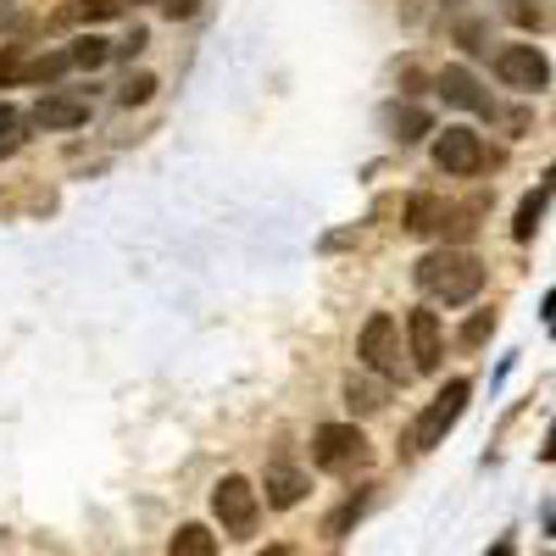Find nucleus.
Returning a JSON list of instances; mask_svg holds the SVG:
<instances>
[{
	"mask_svg": "<svg viewBox=\"0 0 556 556\" xmlns=\"http://www.w3.org/2000/svg\"><path fill=\"white\" fill-rule=\"evenodd\" d=\"M417 285L445 306H468L484 290V262L473 251H429L417 262Z\"/></svg>",
	"mask_w": 556,
	"mask_h": 556,
	"instance_id": "1",
	"label": "nucleus"
},
{
	"mask_svg": "<svg viewBox=\"0 0 556 556\" xmlns=\"http://www.w3.org/2000/svg\"><path fill=\"white\" fill-rule=\"evenodd\" d=\"M468 395H473L468 379H451L424 412H417V424H412V451H434V445H445V434L456 429V417L468 412Z\"/></svg>",
	"mask_w": 556,
	"mask_h": 556,
	"instance_id": "2",
	"label": "nucleus"
},
{
	"mask_svg": "<svg viewBox=\"0 0 556 556\" xmlns=\"http://www.w3.org/2000/svg\"><path fill=\"white\" fill-rule=\"evenodd\" d=\"M367 434L356 429V424H323L317 434H312V462L323 473H356V468H367Z\"/></svg>",
	"mask_w": 556,
	"mask_h": 556,
	"instance_id": "3",
	"label": "nucleus"
},
{
	"mask_svg": "<svg viewBox=\"0 0 556 556\" xmlns=\"http://www.w3.org/2000/svg\"><path fill=\"white\" fill-rule=\"evenodd\" d=\"M212 513H217L223 534L245 540V534H256V518H262V495L251 490V479L228 473V479H223V484L212 490Z\"/></svg>",
	"mask_w": 556,
	"mask_h": 556,
	"instance_id": "4",
	"label": "nucleus"
},
{
	"mask_svg": "<svg viewBox=\"0 0 556 556\" xmlns=\"http://www.w3.org/2000/svg\"><path fill=\"white\" fill-rule=\"evenodd\" d=\"M356 351H362V367H374L379 379H406V374H412V367H401V329H395L390 312H374V317H367V329H362Z\"/></svg>",
	"mask_w": 556,
	"mask_h": 556,
	"instance_id": "5",
	"label": "nucleus"
},
{
	"mask_svg": "<svg viewBox=\"0 0 556 556\" xmlns=\"http://www.w3.org/2000/svg\"><path fill=\"white\" fill-rule=\"evenodd\" d=\"M495 78L518 96H540L551 84V62L540 56V45H501L495 51Z\"/></svg>",
	"mask_w": 556,
	"mask_h": 556,
	"instance_id": "6",
	"label": "nucleus"
},
{
	"mask_svg": "<svg viewBox=\"0 0 556 556\" xmlns=\"http://www.w3.org/2000/svg\"><path fill=\"white\" fill-rule=\"evenodd\" d=\"M484 162H490V151L473 128H445L434 139V167L451 178H473V173H484Z\"/></svg>",
	"mask_w": 556,
	"mask_h": 556,
	"instance_id": "7",
	"label": "nucleus"
},
{
	"mask_svg": "<svg viewBox=\"0 0 556 556\" xmlns=\"http://www.w3.org/2000/svg\"><path fill=\"white\" fill-rule=\"evenodd\" d=\"M406 340H412V367L417 374H434L440 356H445V334H440V317L429 306L406 312Z\"/></svg>",
	"mask_w": 556,
	"mask_h": 556,
	"instance_id": "8",
	"label": "nucleus"
},
{
	"mask_svg": "<svg viewBox=\"0 0 556 556\" xmlns=\"http://www.w3.org/2000/svg\"><path fill=\"white\" fill-rule=\"evenodd\" d=\"M434 89L445 96V106H462V112H490V96L479 89V78L468 67H440Z\"/></svg>",
	"mask_w": 556,
	"mask_h": 556,
	"instance_id": "9",
	"label": "nucleus"
},
{
	"mask_svg": "<svg viewBox=\"0 0 556 556\" xmlns=\"http://www.w3.org/2000/svg\"><path fill=\"white\" fill-rule=\"evenodd\" d=\"M262 490H267V506H295V501L306 495V473H301V468H290L285 456H273V462H267Z\"/></svg>",
	"mask_w": 556,
	"mask_h": 556,
	"instance_id": "10",
	"label": "nucleus"
},
{
	"mask_svg": "<svg viewBox=\"0 0 556 556\" xmlns=\"http://www.w3.org/2000/svg\"><path fill=\"white\" fill-rule=\"evenodd\" d=\"M34 123L39 128H78V123H89V101L84 96H39Z\"/></svg>",
	"mask_w": 556,
	"mask_h": 556,
	"instance_id": "11",
	"label": "nucleus"
},
{
	"mask_svg": "<svg viewBox=\"0 0 556 556\" xmlns=\"http://www.w3.org/2000/svg\"><path fill=\"white\" fill-rule=\"evenodd\" d=\"M445 217H451V212H445L440 195H412V201H406V228H412V235H424V240L440 235Z\"/></svg>",
	"mask_w": 556,
	"mask_h": 556,
	"instance_id": "12",
	"label": "nucleus"
},
{
	"mask_svg": "<svg viewBox=\"0 0 556 556\" xmlns=\"http://www.w3.org/2000/svg\"><path fill=\"white\" fill-rule=\"evenodd\" d=\"M556 195V167L540 178V190L518 206V223H513V240H534V228H540V212H545V201Z\"/></svg>",
	"mask_w": 556,
	"mask_h": 556,
	"instance_id": "13",
	"label": "nucleus"
},
{
	"mask_svg": "<svg viewBox=\"0 0 556 556\" xmlns=\"http://www.w3.org/2000/svg\"><path fill=\"white\" fill-rule=\"evenodd\" d=\"M167 556H217V534L201 529V523H184L167 545Z\"/></svg>",
	"mask_w": 556,
	"mask_h": 556,
	"instance_id": "14",
	"label": "nucleus"
},
{
	"mask_svg": "<svg viewBox=\"0 0 556 556\" xmlns=\"http://www.w3.org/2000/svg\"><path fill=\"white\" fill-rule=\"evenodd\" d=\"M67 56H73V67L96 73V67H106V62H112V39H101V34H84V39H73V45H67Z\"/></svg>",
	"mask_w": 556,
	"mask_h": 556,
	"instance_id": "15",
	"label": "nucleus"
},
{
	"mask_svg": "<svg viewBox=\"0 0 556 556\" xmlns=\"http://www.w3.org/2000/svg\"><path fill=\"white\" fill-rule=\"evenodd\" d=\"M67 67H73V56H67V51H51V56L23 62V67H17V78H28V84H56Z\"/></svg>",
	"mask_w": 556,
	"mask_h": 556,
	"instance_id": "16",
	"label": "nucleus"
},
{
	"mask_svg": "<svg viewBox=\"0 0 556 556\" xmlns=\"http://www.w3.org/2000/svg\"><path fill=\"white\" fill-rule=\"evenodd\" d=\"M390 128H395V139H401V146H412V139L434 134V117H429L424 106H401V112L390 117Z\"/></svg>",
	"mask_w": 556,
	"mask_h": 556,
	"instance_id": "17",
	"label": "nucleus"
},
{
	"mask_svg": "<svg viewBox=\"0 0 556 556\" xmlns=\"http://www.w3.org/2000/svg\"><path fill=\"white\" fill-rule=\"evenodd\" d=\"M345 401H351V412H384L390 390L384 384H367V379H345Z\"/></svg>",
	"mask_w": 556,
	"mask_h": 556,
	"instance_id": "18",
	"label": "nucleus"
},
{
	"mask_svg": "<svg viewBox=\"0 0 556 556\" xmlns=\"http://www.w3.org/2000/svg\"><path fill=\"white\" fill-rule=\"evenodd\" d=\"M23 117H17V106L12 101H0V156H17L23 151Z\"/></svg>",
	"mask_w": 556,
	"mask_h": 556,
	"instance_id": "19",
	"label": "nucleus"
},
{
	"mask_svg": "<svg viewBox=\"0 0 556 556\" xmlns=\"http://www.w3.org/2000/svg\"><path fill=\"white\" fill-rule=\"evenodd\" d=\"M151 96H156V78L151 73H128L123 89H117V106H146Z\"/></svg>",
	"mask_w": 556,
	"mask_h": 556,
	"instance_id": "20",
	"label": "nucleus"
},
{
	"mask_svg": "<svg viewBox=\"0 0 556 556\" xmlns=\"http://www.w3.org/2000/svg\"><path fill=\"white\" fill-rule=\"evenodd\" d=\"M117 12H123V0H78V7H73L78 23H106V17H117Z\"/></svg>",
	"mask_w": 556,
	"mask_h": 556,
	"instance_id": "21",
	"label": "nucleus"
},
{
	"mask_svg": "<svg viewBox=\"0 0 556 556\" xmlns=\"http://www.w3.org/2000/svg\"><path fill=\"white\" fill-rule=\"evenodd\" d=\"M490 329H495V312H473V317H468V329H462V345L479 351V345L490 340Z\"/></svg>",
	"mask_w": 556,
	"mask_h": 556,
	"instance_id": "22",
	"label": "nucleus"
},
{
	"mask_svg": "<svg viewBox=\"0 0 556 556\" xmlns=\"http://www.w3.org/2000/svg\"><path fill=\"white\" fill-rule=\"evenodd\" d=\"M362 506H367V495H356V501H345V506H340V513L329 518V534H345V529H351V523L362 518Z\"/></svg>",
	"mask_w": 556,
	"mask_h": 556,
	"instance_id": "23",
	"label": "nucleus"
},
{
	"mask_svg": "<svg viewBox=\"0 0 556 556\" xmlns=\"http://www.w3.org/2000/svg\"><path fill=\"white\" fill-rule=\"evenodd\" d=\"M146 45H151V34H146V28H134V34H128L123 45H112V56H117V62H123V56H139V51H146Z\"/></svg>",
	"mask_w": 556,
	"mask_h": 556,
	"instance_id": "24",
	"label": "nucleus"
},
{
	"mask_svg": "<svg viewBox=\"0 0 556 556\" xmlns=\"http://www.w3.org/2000/svg\"><path fill=\"white\" fill-rule=\"evenodd\" d=\"M195 12H201V0H162V17H173V23L178 17H195Z\"/></svg>",
	"mask_w": 556,
	"mask_h": 556,
	"instance_id": "25",
	"label": "nucleus"
},
{
	"mask_svg": "<svg viewBox=\"0 0 556 556\" xmlns=\"http://www.w3.org/2000/svg\"><path fill=\"white\" fill-rule=\"evenodd\" d=\"M506 12H513V23H523V28H540V12L529 7V0H513Z\"/></svg>",
	"mask_w": 556,
	"mask_h": 556,
	"instance_id": "26",
	"label": "nucleus"
},
{
	"mask_svg": "<svg viewBox=\"0 0 556 556\" xmlns=\"http://www.w3.org/2000/svg\"><path fill=\"white\" fill-rule=\"evenodd\" d=\"M545 329L556 334V290H551V301H545Z\"/></svg>",
	"mask_w": 556,
	"mask_h": 556,
	"instance_id": "27",
	"label": "nucleus"
},
{
	"mask_svg": "<svg viewBox=\"0 0 556 556\" xmlns=\"http://www.w3.org/2000/svg\"><path fill=\"white\" fill-rule=\"evenodd\" d=\"M262 556H301V551H290V545H273V551H262Z\"/></svg>",
	"mask_w": 556,
	"mask_h": 556,
	"instance_id": "28",
	"label": "nucleus"
},
{
	"mask_svg": "<svg viewBox=\"0 0 556 556\" xmlns=\"http://www.w3.org/2000/svg\"><path fill=\"white\" fill-rule=\"evenodd\" d=\"M490 556H513V540H501V545H495Z\"/></svg>",
	"mask_w": 556,
	"mask_h": 556,
	"instance_id": "29",
	"label": "nucleus"
},
{
	"mask_svg": "<svg viewBox=\"0 0 556 556\" xmlns=\"http://www.w3.org/2000/svg\"><path fill=\"white\" fill-rule=\"evenodd\" d=\"M545 529L556 534V506H545Z\"/></svg>",
	"mask_w": 556,
	"mask_h": 556,
	"instance_id": "30",
	"label": "nucleus"
},
{
	"mask_svg": "<svg viewBox=\"0 0 556 556\" xmlns=\"http://www.w3.org/2000/svg\"><path fill=\"white\" fill-rule=\"evenodd\" d=\"M551 456H556V429H551V445H545V462H551Z\"/></svg>",
	"mask_w": 556,
	"mask_h": 556,
	"instance_id": "31",
	"label": "nucleus"
},
{
	"mask_svg": "<svg viewBox=\"0 0 556 556\" xmlns=\"http://www.w3.org/2000/svg\"><path fill=\"white\" fill-rule=\"evenodd\" d=\"M0 17H7V7H0Z\"/></svg>",
	"mask_w": 556,
	"mask_h": 556,
	"instance_id": "32",
	"label": "nucleus"
}]
</instances>
